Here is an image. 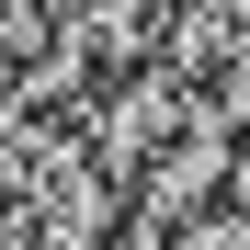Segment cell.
Returning a JSON list of instances; mask_svg holds the SVG:
<instances>
[{
    "label": "cell",
    "instance_id": "7a4b0ae2",
    "mask_svg": "<svg viewBox=\"0 0 250 250\" xmlns=\"http://www.w3.org/2000/svg\"><path fill=\"white\" fill-rule=\"evenodd\" d=\"M159 250H250V228H239L228 205H216V216H193V228H171V239H159Z\"/></svg>",
    "mask_w": 250,
    "mask_h": 250
},
{
    "label": "cell",
    "instance_id": "6da1fadb",
    "mask_svg": "<svg viewBox=\"0 0 250 250\" xmlns=\"http://www.w3.org/2000/svg\"><path fill=\"white\" fill-rule=\"evenodd\" d=\"M193 103H205V91H182L171 68H114V80H91V91H80L68 137H80V159H91V171L125 193L159 148L182 137V114H193Z\"/></svg>",
    "mask_w": 250,
    "mask_h": 250
}]
</instances>
